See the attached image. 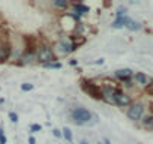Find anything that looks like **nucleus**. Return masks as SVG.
Segmentation results:
<instances>
[{"mask_svg": "<svg viewBox=\"0 0 153 144\" xmlns=\"http://www.w3.org/2000/svg\"><path fill=\"white\" fill-rule=\"evenodd\" d=\"M126 21H128V17H117V18L113 21L111 27H113V29H123V27L126 26Z\"/></svg>", "mask_w": 153, "mask_h": 144, "instance_id": "ddd939ff", "label": "nucleus"}, {"mask_svg": "<svg viewBox=\"0 0 153 144\" xmlns=\"http://www.w3.org/2000/svg\"><path fill=\"white\" fill-rule=\"evenodd\" d=\"M41 129H42V126L38 125V123H33V125L30 126V131H32V132H39Z\"/></svg>", "mask_w": 153, "mask_h": 144, "instance_id": "4be33fe9", "label": "nucleus"}, {"mask_svg": "<svg viewBox=\"0 0 153 144\" xmlns=\"http://www.w3.org/2000/svg\"><path fill=\"white\" fill-rule=\"evenodd\" d=\"M53 135H54V137H57V138H60V137H63V132H62V131H59V129H53Z\"/></svg>", "mask_w": 153, "mask_h": 144, "instance_id": "393cba45", "label": "nucleus"}, {"mask_svg": "<svg viewBox=\"0 0 153 144\" xmlns=\"http://www.w3.org/2000/svg\"><path fill=\"white\" fill-rule=\"evenodd\" d=\"M81 89L93 99H101L102 101V95H101V86H98L95 81L92 80H83L81 81Z\"/></svg>", "mask_w": 153, "mask_h": 144, "instance_id": "20e7f679", "label": "nucleus"}, {"mask_svg": "<svg viewBox=\"0 0 153 144\" xmlns=\"http://www.w3.org/2000/svg\"><path fill=\"white\" fill-rule=\"evenodd\" d=\"M44 68H48V69H60L62 68V63L60 62H54V63H48V65H42Z\"/></svg>", "mask_w": 153, "mask_h": 144, "instance_id": "a211bd4d", "label": "nucleus"}, {"mask_svg": "<svg viewBox=\"0 0 153 144\" xmlns=\"http://www.w3.org/2000/svg\"><path fill=\"white\" fill-rule=\"evenodd\" d=\"M80 144H90V143H89V141H86V140H83V141H81Z\"/></svg>", "mask_w": 153, "mask_h": 144, "instance_id": "c756f323", "label": "nucleus"}, {"mask_svg": "<svg viewBox=\"0 0 153 144\" xmlns=\"http://www.w3.org/2000/svg\"><path fill=\"white\" fill-rule=\"evenodd\" d=\"M9 54H11V48L8 45L2 47V50H0V62H6L9 59Z\"/></svg>", "mask_w": 153, "mask_h": 144, "instance_id": "2eb2a0df", "label": "nucleus"}, {"mask_svg": "<svg viewBox=\"0 0 153 144\" xmlns=\"http://www.w3.org/2000/svg\"><path fill=\"white\" fill-rule=\"evenodd\" d=\"M35 57H36L35 51H33V50H27V51L23 54V57H21V63H23V65H30V63H33Z\"/></svg>", "mask_w": 153, "mask_h": 144, "instance_id": "9b49d317", "label": "nucleus"}, {"mask_svg": "<svg viewBox=\"0 0 153 144\" xmlns=\"http://www.w3.org/2000/svg\"><path fill=\"white\" fill-rule=\"evenodd\" d=\"M104 63V59H99V60H96V65H102Z\"/></svg>", "mask_w": 153, "mask_h": 144, "instance_id": "cd10ccee", "label": "nucleus"}, {"mask_svg": "<svg viewBox=\"0 0 153 144\" xmlns=\"http://www.w3.org/2000/svg\"><path fill=\"white\" fill-rule=\"evenodd\" d=\"M131 104H132V98L126 92L119 89L117 93H116V105L122 107V108H128V107H131Z\"/></svg>", "mask_w": 153, "mask_h": 144, "instance_id": "423d86ee", "label": "nucleus"}, {"mask_svg": "<svg viewBox=\"0 0 153 144\" xmlns=\"http://www.w3.org/2000/svg\"><path fill=\"white\" fill-rule=\"evenodd\" d=\"M29 144H36V140H35V137H33V135H30V137H29Z\"/></svg>", "mask_w": 153, "mask_h": 144, "instance_id": "a878e982", "label": "nucleus"}, {"mask_svg": "<svg viewBox=\"0 0 153 144\" xmlns=\"http://www.w3.org/2000/svg\"><path fill=\"white\" fill-rule=\"evenodd\" d=\"M114 77H116L119 81H123V83H126L128 80H131V78L134 77V71H132V69H129V68L117 69V71L114 72Z\"/></svg>", "mask_w": 153, "mask_h": 144, "instance_id": "6e6552de", "label": "nucleus"}, {"mask_svg": "<svg viewBox=\"0 0 153 144\" xmlns=\"http://www.w3.org/2000/svg\"><path fill=\"white\" fill-rule=\"evenodd\" d=\"M72 11L81 17V15L90 12V8H89L87 5H83V3H74V5H72Z\"/></svg>", "mask_w": 153, "mask_h": 144, "instance_id": "9d476101", "label": "nucleus"}, {"mask_svg": "<svg viewBox=\"0 0 153 144\" xmlns=\"http://www.w3.org/2000/svg\"><path fill=\"white\" fill-rule=\"evenodd\" d=\"M69 65H71V66H76V65H78V62H76L75 59H71V60H69Z\"/></svg>", "mask_w": 153, "mask_h": 144, "instance_id": "bb28decb", "label": "nucleus"}, {"mask_svg": "<svg viewBox=\"0 0 153 144\" xmlns=\"http://www.w3.org/2000/svg\"><path fill=\"white\" fill-rule=\"evenodd\" d=\"M144 110H146L144 104L140 102V101H135V102L131 104V107L126 108V116L132 122H140L144 116Z\"/></svg>", "mask_w": 153, "mask_h": 144, "instance_id": "7ed1b4c3", "label": "nucleus"}, {"mask_svg": "<svg viewBox=\"0 0 153 144\" xmlns=\"http://www.w3.org/2000/svg\"><path fill=\"white\" fill-rule=\"evenodd\" d=\"M33 89V84H30V83H24V84H21V90L23 92H30Z\"/></svg>", "mask_w": 153, "mask_h": 144, "instance_id": "6ab92c4d", "label": "nucleus"}, {"mask_svg": "<svg viewBox=\"0 0 153 144\" xmlns=\"http://www.w3.org/2000/svg\"><path fill=\"white\" fill-rule=\"evenodd\" d=\"M62 132H63V138H65L68 143H72L74 137H72V132H71V129H69V128H63V129H62Z\"/></svg>", "mask_w": 153, "mask_h": 144, "instance_id": "dca6fc26", "label": "nucleus"}, {"mask_svg": "<svg viewBox=\"0 0 153 144\" xmlns=\"http://www.w3.org/2000/svg\"><path fill=\"white\" fill-rule=\"evenodd\" d=\"M119 87L111 86V84H105L101 86V95H102V101L110 104V105H116V93H117Z\"/></svg>", "mask_w": 153, "mask_h": 144, "instance_id": "39448f33", "label": "nucleus"}, {"mask_svg": "<svg viewBox=\"0 0 153 144\" xmlns=\"http://www.w3.org/2000/svg\"><path fill=\"white\" fill-rule=\"evenodd\" d=\"M152 131H153V129H152Z\"/></svg>", "mask_w": 153, "mask_h": 144, "instance_id": "7c9ffc66", "label": "nucleus"}, {"mask_svg": "<svg viewBox=\"0 0 153 144\" xmlns=\"http://www.w3.org/2000/svg\"><path fill=\"white\" fill-rule=\"evenodd\" d=\"M0 144H6V135H5L3 128H0Z\"/></svg>", "mask_w": 153, "mask_h": 144, "instance_id": "aec40b11", "label": "nucleus"}, {"mask_svg": "<svg viewBox=\"0 0 153 144\" xmlns=\"http://www.w3.org/2000/svg\"><path fill=\"white\" fill-rule=\"evenodd\" d=\"M126 29H129L131 32H138V30H141V23L140 21H135V20H132V18H129L128 17V21H126V26H125Z\"/></svg>", "mask_w": 153, "mask_h": 144, "instance_id": "f8f14e48", "label": "nucleus"}, {"mask_svg": "<svg viewBox=\"0 0 153 144\" xmlns=\"http://www.w3.org/2000/svg\"><path fill=\"white\" fill-rule=\"evenodd\" d=\"M134 81H135L138 86L147 87L149 83H150V78L144 74V72H137V74H134Z\"/></svg>", "mask_w": 153, "mask_h": 144, "instance_id": "1a4fd4ad", "label": "nucleus"}, {"mask_svg": "<svg viewBox=\"0 0 153 144\" xmlns=\"http://www.w3.org/2000/svg\"><path fill=\"white\" fill-rule=\"evenodd\" d=\"M56 53H57V54H62V56H66V54L74 53L72 41H66V39L57 41V44H56Z\"/></svg>", "mask_w": 153, "mask_h": 144, "instance_id": "0eeeda50", "label": "nucleus"}, {"mask_svg": "<svg viewBox=\"0 0 153 144\" xmlns=\"http://www.w3.org/2000/svg\"><path fill=\"white\" fill-rule=\"evenodd\" d=\"M71 119L76 126H83V125H87L93 119V114L84 107H75L71 111Z\"/></svg>", "mask_w": 153, "mask_h": 144, "instance_id": "f257e3e1", "label": "nucleus"}, {"mask_svg": "<svg viewBox=\"0 0 153 144\" xmlns=\"http://www.w3.org/2000/svg\"><path fill=\"white\" fill-rule=\"evenodd\" d=\"M9 119H11L12 123H17V122H18V114L14 113V111H11V113H9Z\"/></svg>", "mask_w": 153, "mask_h": 144, "instance_id": "412c9836", "label": "nucleus"}, {"mask_svg": "<svg viewBox=\"0 0 153 144\" xmlns=\"http://www.w3.org/2000/svg\"><path fill=\"white\" fill-rule=\"evenodd\" d=\"M54 6L59 8V9H66V8L69 6V2H66V0H56Z\"/></svg>", "mask_w": 153, "mask_h": 144, "instance_id": "f3484780", "label": "nucleus"}, {"mask_svg": "<svg viewBox=\"0 0 153 144\" xmlns=\"http://www.w3.org/2000/svg\"><path fill=\"white\" fill-rule=\"evenodd\" d=\"M104 144H111V143H110V140H107V138H105V140H104Z\"/></svg>", "mask_w": 153, "mask_h": 144, "instance_id": "c85d7f7f", "label": "nucleus"}, {"mask_svg": "<svg viewBox=\"0 0 153 144\" xmlns=\"http://www.w3.org/2000/svg\"><path fill=\"white\" fill-rule=\"evenodd\" d=\"M146 90H147V93L153 95V78H150V83H149V86L146 87Z\"/></svg>", "mask_w": 153, "mask_h": 144, "instance_id": "5701e85b", "label": "nucleus"}, {"mask_svg": "<svg viewBox=\"0 0 153 144\" xmlns=\"http://www.w3.org/2000/svg\"><path fill=\"white\" fill-rule=\"evenodd\" d=\"M125 14H126V9L125 8H119L117 9V17H126Z\"/></svg>", "mask_w": 153, "mask_h": 144, "instance_id": "b1692460", "label": "nucleus"}, {"mask_svg": "<svg viewBox=\"0 0 153 144\" xmlns=\"http://www.w3.org/2000/svg\"><path fill=\"white\" fill-rule=\"evenodd\" d=\"M141 125L147 129H153V116L152 114H147V116H143V120H141Z\"/></svg>", "mask_w": 153, "mask_h": 144, "instance_id": "4468645a", "label": "nucleus"}, {"mask_svg": "<svg viewBox=\"0 0 153 144\" xmlns=\"http://www.w3.org/2000/svg\"><path fill=\"white\" fill-rule=\"evenodd\" d=\"M36 59L41 65H48V63H54V62H59L57 60V56H56V51L48 47V45H41L36 51Z\"/></svg>", "mask_w": 153, "mask_h": 144, "instance_id": "f03ea898", "label": "nucleus"}]
</instances>
